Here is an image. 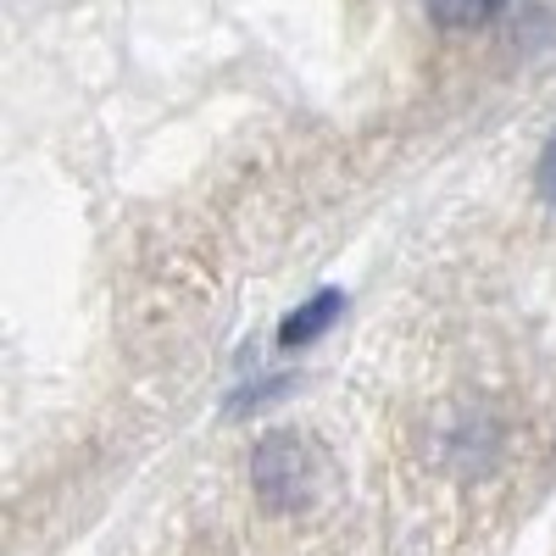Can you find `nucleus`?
Returning a JSON list of instances; mask_svg holds the SVG:
<instances>
[{
	"instance_id": "nucleus-1",
	"label": "nucleus",
	"mask_w": 556,
	"mask_h": 556,
	"mask_svg": "<svg viewBox=\"0 0 556 556\" xmlns=\"http://www.w3.org/2000/svg\"><path fill=\"white\" fill-rule=\"evenodd\" d=\"M251 479H256V495L285 506V513H295V506H306L317 495V479H323V462L317 451L301 440V434H267L256 445V462H251Z\"/></svg>"
},
{
	"instance_id": "nucleus-2",
	"label": "nucleus",
	"mask_w": 556,
	"mask_h": 556,
	"mask_svg": "<svg viewBox=\"0 0 556 556\" xmlns=\"http://www.w3.org/2000/svg\"><path fill=\"white\" fill-rule=\"evenodd\" d=\"M334 312H340V290H323L312 306H301V312H290V317H285V329H278V340H285V345H301V340L323 334V323H329Z\"/></svg>"
},
{
	"instance_id": "nucleus-3",
	"label": "nucleus",
	"mask_w": 556,
	"mask_h": 556,
	"mask_svg": "<svg viewBox=\"0 0 556 556\" xmlns=\"http://www.w3.org/2000/svg\"><path fill=\"white\" fill-rule=\"evenodd\" d=\"M429 7V17L440 23V28H479V23H490L506 0H424Z\"/></svg>"
},
{
	"instance_id": "nucleus-4",
	"label": "nucleus",
	"mask_w": 556,
	"mask_h": 556,
	"mask_svg": "<svg viewBox=\"0 0 556 556\" xmlns=\"http://www.w3.org/2000/svg\"><path fill=\"white\" fill-rule=\"evenodd\" d=\"M540 195L556 206V139L545 146V156H540Z\"/></svg>"
}]
</instances>
